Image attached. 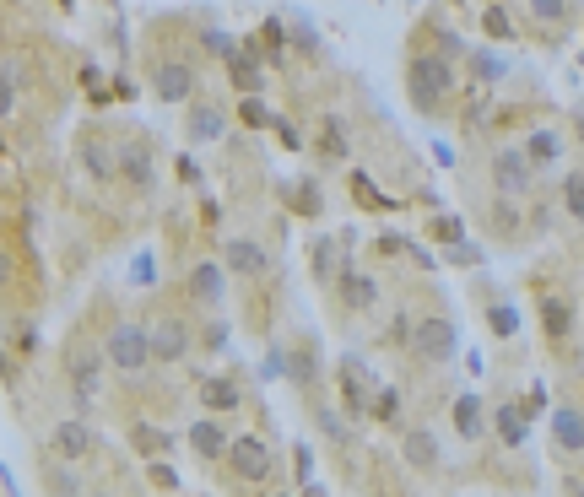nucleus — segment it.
I'll return each mask as SVG.
<instances>
[{"label":"nucleus","mask_w":584,"mask_h":497,"mask_svg":"<svg viewBox=\"0 0 584 497\" xmlns=\"http://www.w3.org/2000/svg\"><path fill=\"white\" fill-rule=\"evenodd\" d=\"M406 87H411V103H417V109H438V103L449 98V87H455V65L444 55H417L406 71Z\"/></svg>","instance_id":"1"},{"label":"nucleus","mask_w":584,"mask_h":497,"mask_svg":"<svg viewBox=\"0 0 584 497\" xmlns=\"http://www.w3.org/2000/svg\"><path fill=\"white\" fill-rule=\"evenodd\" d=\"M103 357H109L119 373H141L146 362H152V330H141V325H114L109 341H103Z\"/></svg>","instance_id":"2"},{"label":"nucleus","mask_w":584,"mask_h":497,"mask_svg":"<svg viewBox=\"0 0 584 497\" xmlns=\"http://www.w3.org/2000/svg\"><path fill=\"white\" fill-rule=\"evenodd\" d=\"M411 346H417V357H428V362H449V357L460 352V330L449 325V319L428 314V319H417V325H411Z\"/></svg>","instance_id":"3"},{"label":"nucleus","mask_w":584,"mask_h":497,"mask_svg":"<svg viewBox=\"0 0 584 497\" xmlns=\"http://www.w3.org/2000/svg\"><path fill=\"white\" fill-rule=\"evenodd\" d=\"M103 362L109 357H98L92 346H76V352L65 357V368H71V389H76V400H87V406L103 395Z\"/></svg>","instance_id":"4"},{"label":"nucleus","mask_w":584,"mask_h":497,"mask_svg":"<svg viewBox=\"0 0 584 497\" xmlns=\"http://www.w3.org/2000/svg\"><path fill=\"white\" fill-rule=\"evenodd\" d=\"M228 465H233V476H244V481H265L271 476V449H265V438H255V433H238L233 449H228Z\"/></svg>","instance_id":"5"},{"label":"nucleus","mask_w":584,"mask_h":497,"mask_svg":"<svg viewBox=\"0 0 584 497\" xmlns=\"http://www.w3.org/2000/svg\"><path fill=\"white\" fill-rule=\"evenodd\" d=\"M493 179L503 195H525L530 179H536V163L525 157V146H503V152L493 157Z\"/></svg>","instance_id":"6"},{"label":"nucleus","mask_w":584,"mask_h":497,"mask_svg":"<svg viewBox=\"0 0 584 497\" xmlns=\"http://www.w3.org/2000/svg\"><path fill=\"white\" fill-rule=\"evenodd\" d=\"M152 87H157V98L163 103H190V92H195V71L184 60H163L152 71Z\"/></svg>","instance_id":"7"},{"label":"nucleus","mask_w":584,"mask_h":497,"mask_svg":"<svg viewBox=\"0 0 584 497\" xmlns=\"http://www.w3.org/2000/svg\"><path fill=\"white\" fill-rule=\"evenodd\" d=\"M146 330H152V362H179L190 352V325L184 319H157Z\"/></svg>","instance_id":"8"},{"label":"nucleus","mask_w":584,"mask_h":497,"mask_svg":"<svg viewBox=\"0 0 584 497\" xmlns=\"http://www.w3.org/2000/svg\"><path fill=\"white\" fill-rule=\"evenodd\" d=\"M190 298H195V303H206V308L228 303V276H222V265H217V260H201V265L190 271Z\"/></svg>","instance_id":"9"},{"label":"nucleus","mask_w":584,"mask_h":497,"mask_svg":"<svg viewBox=\"0 0 584 497\" xmlns=\"http://www.w3.org/2000/svg\"><path fill=\"white\" fill-rule=\"evenodd\" d=\"M552 443L563 454H584V411L579 406H557L552 411Z\"/></svg>","instance_id":"10"},{"label":"nucleus","mask_w":584,"mask_h":497,"mask_svg":"<svg viewBox=\"0 0 584 497\" xmlns=\"http://www.w3.org/2000/svg\"><path fill=\"white\" fill-rule=\"evenodd\" d=\"M190 449L201 454V460H228V449H233V438L222 433L217 422H211V416H201V422L190 427Z\"/></svg>","instance_id":"11"},{"label":"nucleus","mask_w":584,"mask_h":497,"mask_svg":"<svg viewBox=\"0 0 584 497\" xmlns=\"http://www.w3.org/2000/svg\"><path fill=\"white\" fill-rule=\"evenodd\" d=\"M341 395H347L352 411L368 406V368H363V357H341Z\"/></svg>","instance_id":"12"},{"label":"nucleus","mask_w":584,"mask_h":497,"mask_svg":"<svg viewBox=\"0 0 584 497\" xmlns=\"http://www.w3.org/2000/svg\"><path fill=\"white\" fill-rule=\"evenodd\" d=\"M222 260H228V271H238V276H260L265 271V249L249 244V238H233V244L222 249Z\"/></svg>","instance_id":"13"},{"label":"nucleus","mask_w":584,"mask_h":497,"mask_svg":"<svg viewBox=\"0 0 584 497\" xmlns=\"http://www.w3.org/2000/svg\"><path fill=\"white\" fill-rule=\"evenodd\" d=\"M341 303L347 308H374L379 303V281L363 271H341Z\"/></svg>","instance_id":"14"},{"label":"nucleus","mask_w":584,"mask_h":497,"mask_svg":"<svg viewBox=\"0 0 584 497\" xmlns=\"http://www.w3.org/2000/svg\"><path fill=\"white\" fill-rule=\"evenodd\" d=\"M87 449H92L87 422H60V427H55V454H60V460H82Z\"/></svg>","instance_id":"15"},{"label":"nucleus","mask_w":584,"mask_h":497,"mask_svg":"<svg viewBox=\"0 0 584 497\" xmlns=\"http://www.w3.org/2000/svg\"><path fill=\"white\" fill-rule=\"evenodd\" d=\"M525 157L536 168H547V163H557L563 157V136L557 130H530V141H525Z\"/></svg>","instance_id":"16"},{"label":"nucleus","mask_w":584,"mask_h":497,"mask_svg":"<svg viewBox=\"0 0 584 497\" xmlns=\"http://www.w3.org/2000/svg\"><path fill=\"white\" fill-rule=\"evenodd\" d=\"M541 330H547L552 341H563V335L574 330V308H568L563 298H547L541 303Z\"/></svg>","instance_id":"17"},{"label":"nucleus","mask_w":584,"mask_h":497,"mask_svg":"<svg viewBox=\"0 0 584 497\" xmlns=\"http://www.w3.org/2000/svg\"><path fill=\"white\" fill-rule=\"evenodd\" d=\"M201 400H206L211 411H238V400H244V395H238L233 379H206L201 384Z\"/></svg>","instance_id":"18"},{"label":"nucleus","mask_w":584,"mask_h":497,"mask_svg":"<svg viewBox=\"0 0 584 497\" xmlns=\"http://www.w3.org/2000/svg\"><path fill=\"white\" fill-rule=\"evenodd\" d=\"M455 433L460 438H482V400H476V395L455 400Z\"/></svg>","instance_id":"19"},{"label":"nucleus","mask_w":584,"mask_h":497,"mask_svg":"<svg viewBox=\"0 0 584 497\" xmlns=\"http://www.w3.org/2000/svg\"><path fill=\"white\" fill-rule=\"evenodd\" d=\"M222 136V114L201 103V109H190V141H217Z\"/></svg>","instance_id":"20"},{"label":"nucleus","mask_w":584,"mask_h":497,"mask_svg":"<svg viewBox=\"0 0 584 497\" xmlns=\"http://www.w3.org/2000/svg\"><path fill=\"white\" fill-rule=\"evenodd\" d=\"M406 460H411V465H422V470H433V465H438V443H433V433H422V427H417V433H406Z\"/></svg>","instance_id":"21"},{"label":"nucleus","mask_w":584,"mask_h":497,"mask_svg":"<svg viewBox=\"0 0 584 497\" xmlns=\"http://www.w3.org/2000/svg\"><path fill=\"white\" fill-rule=\"evenodd\" d=\"M498 438L509 443V449H520V443H525V411L520 406H503L498 411Z\"/></svg>","instance_id":"22"},{"label":"nucleus","mask_w":584,"mask_h":497,"mask_svg":"<svg viewBox=\"0 0 584 497\" xmlns=\"http://www.w3.org/2000/svg\"><path fill=\"white\" fill-rule=\"evenodd\" d=\"M17 98H22V60L6 55V92H0V109L17 114Z\"/></svg>","instance_id":"23"},{"label":"nucleus","mask_w":584,"mask_h":497,"mask_svg":"<svg viewBox=\"0 0 584 497\" xmlns=\"http://www.w3.org/2000/svg\"><path fill=\"white\" fill-rule=\"evenodd\" d=\"M563 206H568L574 222H584V173H568L563 179Z\"/></svg>","instance_id":"24"},{"label":"nucleus","mask_w":584,"mask_h":497,"mask_svg":"<svg viewBox=\"0 0 584 497\" xmlns=\"http://www.w3.org/2000/svg\"><path fill=\"white\" fill-rule=\"evenodd\" d=\"M487 325H493L498 335H514V330H520V314H514L509 303H498V308H487Z\"/></svg>","instance_id":"25"},{"label":"nucleus","mask_w":584,"mask_h":497,"mask_svg":"<svg viewBox=\"0 0 584 497\" xmlns=\"http://www.w3.org/2000/svg\"><path fill=\"white\" fill-rule=\"evenodd\" d=\"M125 173H130V184H146V179H152V163H146L141 146H130V152H125Z\"/></svg>","instance_id":"26"},{"label":"nucleus","mask_w":584,"mask_h":497,"mask_svg":"<svg viewBox=\"0 0 584 497\" xmlns=\"http://www.w3.org/2000/svg\"><path fill=\"white\" fill-rule=\"evenodd\" d=\"M244 125H276V114L265 109V103L255 98V92H249V98H244Z\"/></svg>","instance_id":"27"},{"label":"nucleus","mask_w":584,"mask_h":497,"mask_svg":"<svg viewBox=\"0 0 584 497\" xmlns=\"http://www.w3.org/2000/svg\"><path fill=\"white\" fill-rule=\"evenodd\" d=\"M482 28H487V33H493V38H514V22H509V17H503V11H498V6H493V11H487V17H482Z\"/></svg>","instance_id":"28"},{"label":"nucleus","mask_w":584,"mask_h":497,"mask_svg":"<svg viewBox=\"0 0 584 497\" xmlns=\"http://www.w3.org/2000/svg\"><path fill=\"white\" fill-rule=\"evenodd\" d=\"M471 65H476V76H482V82H498V76H503V60L498 55H471Z\"/></svg>","instance_id":"29"},{"label":"nucleus","mask_w":584,"mask_h":497,"mask_svg":"<svg viewBox=\"0 0 584 497\" xmlns=\"http://www.w3.org/2000/svg\"><path fill=\"white\" fill-rule=\"evenodd\" d=\"M325 152H330V157H347V136H341L336 119H325Z\"/></svg>","instance_id":"30"},{"label":"nucleus","mask_w":584,"mask_h":497,"mask_svg":"<svg viewBox=\"0 0 584 497\" xmlns=\"http://www.w3.org/2000/svg\"><path fill=\"white\" fill-rule=\"evenodd\" d=\"M271 130H276V141H282L287 152H298V146H303V136H298V125H292V119H276Z\"/></svg>","instance_id":"31"},{"label":"nucleus","mask_w":584,"mask_h":497,"mask_svg":"<svg viewBox=\"0 0 584 497\" xmlns=\"http://www.w3.org/2000/svg\"><path fill=\"white\" fill-rule=\"evenodd\" d=\"M530 17H541V22H557V17H563V0H530Z\"/></svg>","instance_id":"32"},{"label":"nucleus","mask_w":584,"mask_h":497,"mask_svg":"<svg viewBox=\"0 0 584 497\" xmlns=\"http://www.w3.org/2000/svg\"><path fill=\"white\" fill-rule=\"evenodd\" d=\"M130 433H136V443H141V449H163V433H157V427L136 422V427H130Z\"/></svg>","instance_id":"33"},{"label":"nucleus","mask_w":584,"mask_h":497,"mask_svg":"<svg viewBox=\"0 0 584 497\" xmlns=\"http://www.w3.org/2000/svg\"><path fill=\"white\" fill-rule=\"evenodd\" d=\"M433 233H438V238H449V244H460V233H466V227H460L455 217H438V222H433Z\"/></svg>","instance_id":"34"},{"label":"nucleus","mask_w":584,"mask_h":497,"mask_svg":"<svg viewBox=\"0 0 584 497\" xmlns=\"http://www.w3.org/2000/svg\"><path fill=\"white\" fill-rule=\"evenodd\" d=\"M292 379H298V384H309V379H314V357H309V352L292 357Z\"/></svg>","instance_id":"35"},{"label":"nucleus","mask_w":584,"mask_h":497,"mask_svg":"<svg viewBox=\"0 0 584 497\" xmlns=\"http://www.w3.org/2000/svg\"><path fill=\"white\" fill-rule=\"evenodd\" d=\"M395 406H401V400H395V389H384V395L374 400V416H379V422H390V416H395Z\"/></svg>","instance_id":"36"},{"label":"nucleus","mask_w":584,"mask_h":497,"mask_svg":"<svg viewBox=\"0 0 584 497\" xmlns=\"http://www.w3.org/2000/svg\"><path fill=\"white\" fill-rule=\"evenodd\" d=\"M449 260H455V265H476V260H482V254H476V249L466 244V238H460V244L449 249Z\"/></svg>","instance_id":"37"},{"label":"nucleus","mask_w":584,"mask_h":497,"mask_svg":"<svg viewBox=\"0 0 584 497\" xmlns=\"http://www.w3.org/2000/svg\"><path fill=\"white\" fill-rule=\"evenodd\" d=\"M514 217H520V211H514L509 200H498V227H503V233H514V227H520V222H514Z\"/></svg>","instance_id":"38"},{"label":"nucleus","mask_w":584,"mask_h":497,"mask_svg":"<svg viewBox=\"0 0 584 497\" xmlns=\"http://www.w3.org/2000/svg\"><path fill=\"white\" fill-rule=\"evenodd\" d=\"M222 346H228V325H211L206 330V352H222Z\"/></svg>","instance_id":"39"},{"label":"nucleus","mask_w":584,"mask_h":497,"mask_svg":"<svg viewBox=\"0 0 584 497\" xmlns=\"http://www.w3.org/2000/svg\"><path fill=\"white\" fill-rule=\"evenodd\" d=\"M206 49H211V55H233V44L222 33H206Z\"/></svg>","instance_id":"40"},{"label":"nucleus","mask_w":584,"mask_h":497,"mask_svg":"<svg viewBox=\"0 0 584 497\" xmlns=\"http://www.w3.org/2000/svg\"><path fill=\"white\" fill-rule=\"evenodd\" d=\"M152 481H163V487H174V481H179V470H174V465H152Z\"/></svg>","instance_id":"41"},{"label":"nucleus","mask_w":584,"mask_h":497,"mask_svg":"<svg viewBox=\"0 0 584 497\" xmlns=\"http://www.w3.org/2000/svg\"><path fill=\"white\" fill-rule=\"evenodd\" d=\"M438 44H444V49H438V55H444V60H455V55H460V38H455V33H444V38H438Z\"/></svg>","instance_id":"42"},{"label":"nucleus","mask_w":584,"mask_h":497,"mask_svg":"<svg viewBox=\"0 0 584 497\" xmlns=\"http://www.w3.org/2000/svg\"><path fill=\"white\" fill-rule=\"evenodd\" d=\"M303 497H325V492H320V487H309V492H303Z\"/></svg>","instance_id":"43"},{"label":"nucleus","mask_w":584,"mask_h":497,"mask_svg":"<svg viewBox=\"0 0 584 497\" xmlns=\"http://www.w3.org/2000/svg\"><path fill=\"white\" fill-rule=\"evenodd\" d=\"M98 497H109V492H98Z\"/></svg>","instance_id":"44"}]
</instances>
